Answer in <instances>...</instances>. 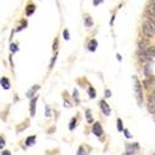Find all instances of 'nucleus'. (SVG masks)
I'll return each instance as SVG.
<instances>
[{
  "label": "nucleus",
  "instance_id": "obj_1",
  "mask_svg": "<svg viewBox=\"0 0 155 155\" xmlns=\"http://www.w3.org/2000/svg\"><path fill=\"white\" fill-rule=\"evenodd\" d=\"M133 83H134V93H135V98L138 101V104L142 106V102H143V88H142V84L138 81V78L133 76Z\"/></svg>",
  "mask_w": 155,
  "mask_h": 155
},
{
  "label": "nucleus",
  "instance_id": "obj_2",
  "mask_svg": "<svg viewBox=\"0 0 155 155\" xmlns=\"http://www.w3.org/2000/svg\"><path fill=\"white\" fill-rule=\"evenodd\" d=\"M142 31H143V34L147 36V37H153L155 35V27L150 24L149 21H145L143 26H142Z\"/></svg>",
  "mask_w": 155,
  "mask_h": 155
},
{
  "label": "nucleus",
  "instance_id": "obj_3",
  "mask_svg": "<svg viewBox=\"0 0 155 155\" xmlns=\"http://www.w3.org/2000/svg\"><path fill=\"white\" fill-rule=\"evenodd\" d=\"M125 152L127 154H129V155H135L138 152H139V144H129V145H127V148H125Z\"/></svg>",
  "mask_w": 155,
  "mask_h": 155
},
{
  "label": "nucleus",
  "instance_id": "obj_4",
  "mask_svg": "<svg viewBox=\"0 0 155 155\" xmlns=\"http://www.w3.org/2000/svg\"><path fill=\"white\" fill-rule=\"evenodd\" d=\"M92 133L96 135V137H101V135L103 134V130H102V127H101V124L98 123V122H96L95 124H93V127H92Z\"/></svg>",
  "mask_w": 155,
  "mask_h": 155
},
{
  "label": "nucleus",
  "instance_id": "obj_5",
  "mask_svg": "<svg viewBox=\"0 0 155 155\" xmlns=\"http://www.w3.org/2000/svg\"><path fill=\"white\" fill-rule=\"evenodd\" d=\"M148 111L150 113H155V91L152 96H150V101L148 103Z\"/></svg>",
  "mask_w": 155,
  "mask_h": 155
},
{
  "label": "nucleus",
  "instance_id": "obj_6",
  "mask_svg": "<svg viewBox=\"0 0 155 155\" xmlns=\"http://www.w3.org/2000/svg\"><path fill=\"white\" fill-rule=\"evenodd\" d=\"M99 104H101V109L103 112V114H104V115H109L111 114V108H109V106H108L104 101H101Z\"/></svg>",
  "mask_w": 155,
  "mask_h": 155
},
{
  "label": "nucleus",
  "instance_id": "obj_7",
  "mask_svg": "<svg viewBox=\"0 0 155 155\" xmlns=\"http://www.w3.org/2000/svg\"><path fill=\"white\" fill-rule=\"evenodd\" d=\"M36 102H37V96H34V99L31 101V104H30V114H31V117H35V114H36Z\"/></svg>",
  "mask_w": 155,
  "mask_h": 155
},
{
  "label": "nucleus",
  "instance_id": "obj_8",
  "mask_svg": "<svg viewBox=\"0 0 155 155\" xmlns=\"http://www.w3.org/2000/svg\"><path fill=\"white\" fill-rule=\"evenodd\" d=\"M0 84H1V87L4 90H9V88H10V82H9V79L6 77H3L0 79Z\"/></svg>",
  "mask_w": 155,
  "mask_h": 155
},
{
  "label": "nucleus",
  "instance_id": "obj_9",
  "mask_svg": "<svg viewBox=\"0 0 155 155\" xmlns=\"http://www.w3.org/2000/svg\"><path fill=\"white\" fill-rule=\"evenodd\" d=\"M39 90H40V86H39V84H36V86H34V87H32L29 92L26 93V96L29 97V98H32V97L35 96V93H36L37 91H39Z\"/></svg>",
  "mask_w": 155,
  "mask_h": 155
},
{
  "label": "nucleus",
  "instance_id": "obj_10",
  "mask_svg": "<svg viewBox=\"0 0 155 155\" xmlns=\"http://www.w3.org/2000/svg\"><path fill=\"white\" fill-rule=\"evenodd\" d=\"M97 46H98L97 40H91V41H90V44H88V50L93 52V51H96V50H97Z\"/></svg>",
  "mask_w": 155,
  "mask_h": 155
},
{
  "label": "nucleus",
  "instance_id": "obj_11",
  "mask_svg": "<svg viewBox=\"0 0 155 155\" xmlns=\"http://www.w3.org/2000/svg\"><path fill=\"white\" fill-rule=\"evenodd\" d=\"M152 66H150V65H147V66H145V67H144V73H145V76H147V77H149V78H152V76H153V72H152Z\"/></svg>",
  "mask_w": 155,
  "mask_h": 155
},
{
  "label": "nucleus",
  "instance_id": "obj_12",
  "mask_svg": "<svg viewBox=\"0 0 155 155\" xmlns=\"http://www.w3.org/2000/svg\"><path fill=\"white\" fill-rule=\"evenodd\" d=\"M35 142H36V138L34 137V135H31V137H29V138L26 139L25 145H26V147H31L32 144H35Z\"/></svg>",
  "mask_w": 155,
  "mask_h": 155
},
{
  "label": "nucleus",
  "instance_id": "obj_13",
  "mask_svg": "<svg viewBox=\"0 0 155 155\" xmlns=\"http://www.w3.org/2000/svg\"><path fill=\"white\" fill-rule=\"evenodd\" d=\"M35 11V5H29L26 8V15L27 16H30V15H32V13Z\"/></svg>",
  "mask_w": 155,
  "mask_h": 155
},
{
  "label": "nucleus",
  "instance_id": "obj_14",
  "mask_svg": "<svg viewBox=\"0 0 155 155\" xmlns=\"http://www.w3.org/2000/svg\"><path fill=\"white\" fill-rule=\"evenodd\" d=\"M84 24H86L87 27H90V26L93 25V21L91 20V17H90V16H86V17H84Z\"/></svg>",
  "mask_w": 155,
  "mask_h": 155
},
{
  "label": "nucleus",
  "instance_id": "obj_15",
  "mask_svg": "<svg viewBox=\"0 0 155 155\" xmlns=\"http://www.w3.org/2000/svg\"><path fill=\"white\" fill-rule=\"evenodd\" d=\"M88 95H90L91 98H96V95H97V93H96V91L93 90L92 87H90V88H88Z\"/></svg>",
  "mask_w": 155,
  "mask_h": 155
},
{
  "label": "nucleus",
  "instance_id": "obj_16",
  "mask_svg": "<svg viewBox=\"0 0 155 155\" xmlns=\"http://www.w3.org/2000/svg\"><path fill=\"white\" fill-rule=\"evenodd\" d=\"M86 115H87V122H88V123H92L93 119H92V115H91V111L90 109L86 111Z\"/></svg>",
  "mask_w": 155,
  "mask_h": 155
},
{
  "label": "nucleus",
  "instance_id": "obj_17",
  "mask_svg": "<svg viewBox=\"0 0 155 155\" xmlns=\"http://www.w3.org/2000/svg\"><path fill=\"white\" fill-rule=\"evenodd\" d=\"M148 21L155 27V15H149V16H148Z\"/></svg>",
  "mask_w": 155,
  "mask_h": 155
},
{
  "label": "nucleus",
  "instance_id": "obj_18",
  "mask_svg": "<svg viewBox=\"0 0 155 155\" xmlns=\"http://www.w3.org/2000/svg\"><path fill=\"white\" fill-rule=\"evenodd\" d=\"M117 125H118V130L119 131H123V124H122V119L117 120Z\"/></svg>",
  "mask_w": 155,
  "mask_h": 155
},
{
  "label": "nucleus",
  "instance_id": "obj_19",
  "mask_svg": "<svg viewBox=\"0 0 155 155\" xmlns=\"http://www.w3.org/2000/svg\"><path fill=\"white\" fill-rule=\"evenodd\" d=\"M76 122H77V119H76V118L71 120V123H70V130H72V129L74 128V125H76Z\"/></svg>",
  "mask_w": 155,
  "mask_h": 155
},
{
  "label": "nucleus",
  "instance_id": "obj_20",
  "mask_svg": "<svg viewBox=\"0 0 155 155\" xmlns=\"http://www.w3.org/2000/svg\"><path fill=\"white\" fill-rule=\"evenodd\" d=\"M77 155H86V152H84V149L82 147L78 148V152H77Z\"/></svg>",
  "mask_w": 155,
  "mask_h": 155
},
{
  "label": "nucleus",
  "instance_id": "obj_21",
  "mask_svg": "<svg viewBox=\"0 0 155 155\" xmlns=\"http://www.w3.org/2000/svg\"><path fill=\"white\" fill-rule=\"evenodd\" d=\"M147 45H148V44H147L145 41H144V42H140V44H139V49H140V50H145V49H147V47H145Z\"/></svg>",
  "mask_w": 155,
  "mask_h": 155
},
{
  "label": "nucleus",
  "instance_id": "obj_22",
  "mask_svg": "<svg viewBox=\"0 0 155 155\" xmlns=\"http://www.w3.org/2000/svg\"><path fill=\"white\" fill-rule=\"evenodd\" d=\"M73 96H74V99H76V102L79 103V98H78V92H77V90L73 91Z\"/></svg>",
  "mask_w": 155,
  "mask_h": 155
},
{
  "label": "nucleus",
  "instance_id": "obj_23",
  "mask_svg": "<svg viewBox=\"0 0 155 155\" xmlns=\"http://www.w3.org/2000/svg\"><path fill=\"white\" fill-rule=\"evenodd\" d=\"M63 37H65V40H70V34H68V30H65V31H63Z\"/></svg>",
  "mask_w": 155,
  "mask_h": 155
},
{
  "label": "nucleus",
  "instance_id": "obj_24",
  "mask_svg": "<svg viewBox=\"0 0 155 155\" xmlns=\"http://www.w3.org/2000/svg\"><path fill=\"white\" fill-rule=\"evenodd\" d=\"M56 57H57V55H55V56H54V58L51 60V63H50V68H52V67H54V63H55V61H56Z\"/></svg>",
  "mask_w": 155,
  "mask_h": 155
},
{
  "label": "nucleus",
  "instance_id": "obj_25",
  "mask_svg": "<svg viewBox=\"0 0 155 155\" xmlns=\"http://www.w3.org/2000/svg\"><path fill=\"white\" fill-rule=\"evenodd\" d=\"M4 145H5V140H4L1 137H0V149H3Z\"/></svg>",
  "mask_w": 155,
  "mask_h": 155
},
{
  "label": "nucleus",
  "instance_id": "obj_26",
  "mask_svg": "<svg viewBox=\"0 0 155 155\" xmlns=\"http://www.w3.org/2000/svg\"><path fill=\"white\" fill-rule=\"evenodd\" d=\"M123 131H124V134H125V137H127V138H128V139H130V138H131V135H130V133H129V131H128V130H127V129H123Z\"/></svg>",
  "mask_w": 155,
  "mask_h": 155
},
{
  "label": "nucleus",
  "instance_id": "obj_27",
  "mask_svg": "<svg viewBox=\"0 0 155 155\" xmlns=\"http://www.w3.org/2000/svg\"><path fill=\"white\" fill-rule=\"evenodd\" d=\"M102 1H103V0H93V5H95V6H98Z\"/></svg>",
  "mask_w": 155,
  "mask_h": 155
},
{
  "label": "nucleus",
  "instance_id": "obj_28",
  "mask_svg": "<svg viewBox=\"0 0 155 155\" xmlns=\"http://www.w3.org/2000/svg\"><path fill=\"white\" fill-rule=\"evenodd\" d=\"M10 50L13 51V52H16V51H17V46L16 45H11V49Z\"/></svg>",
  "mask_w": 155,
  "mask_h": 155
},
{
  "label": "nucleus",
  "instance_id": "obj_29",
  "mask_svg": "<svg viewBox=\"0 0 155 155\" xmlns=\"http://www.w3.org/2000/svg\"><path fill=\"white\" fill-rule=\"evenodd\" d=\"M150 9H152L153 13L155 14V0H153V3H152V6H150Z\"/></svg>",
  "mask_w": 155,
  "mask_h": 155
},
{
  "label": "nucleus",
  "instance_id": "obj_30",
  "mask_svg": "<svg viewBox=\"0 0 155 155\" xmlns=\"http://www.w3.org/2000/svg\"><path fill=\"white\" fill-rule=\"evenodd\" d=\"M111 95H112L111 91H109V90H106V97H107V98H109V97H111Z\"/></svg>",
  "mask_w": 155,
  "mask_h": 155
},
{
  "label": "nucleus",
  "instance_id": "obj_31",
  "mask_svg": "<svg viewBox=\"0 0 155 155\" xmlns=\"http://www.w3.org/2000/svg\"><path fill=\"white\" fill-rule=\"evenodd\" d=\"M3 155H11V153L9 152V150H4V152H3Z\"/></svg>",
  "mask_w": 155,
  "mask_h": 155
},
{
  "label": "nucleus",
  "instance_id": "obj_32",
  "mask_svg": "<svg viewBox=\"0 0 155 155\" xmlns=\"http://www.w3.org/2000/svg\"><path fill=\"white\" fill-rule=\"evenodd\" d=\"M46 115L50 117V108L49 107H46Z\"/></svg>",
  "mask_w": 155,
  "mask_h": 155
},
{
  "label": "nucleus",
  "instance_id": "obj_33",
  "mask_svg": "<svg viewBox=\"0 0 155 155\" xmlns=\"http://www.w3.org/2000/svg\"><path fill=\"white\" fill-rule=\"evenodd\" d=\"M57 44H58V41L56 40V41H55V45H54V47H52L54 50H56V49H57Z\"/></svg>",
  "mask_w": 155,
  "mask_h": 155
},
{
  "label": "nucleus",
  "instance_id": "obj_34",
  "mask_svg": "<svg viewBox=\"0 0 155 155\" xmlns=\"http://www.w3.org/2000/svg\"><path fill=\"white\" fill-rule=\"evenodd\" d=\"M123 155H129V154H127V153H125V154H123Z\"/></svg>",
  "mask_w": 155,
  "mask_h": 155
},
{
  "label": "nucleus",
  "instance_id": "obj_35",
  "mask_svg": "<svg viewBox=\"0 0 155 155\" xmlns=\"http://www.w3.org/2000/svg\"><path fill=\"white\" fill-rule=\"evenodd\" d=\"M152 155H155V153H153V154H152Z\"/></svg>",
  "mask_w": 155,
  "mask_h": 155
}]
</instances>
